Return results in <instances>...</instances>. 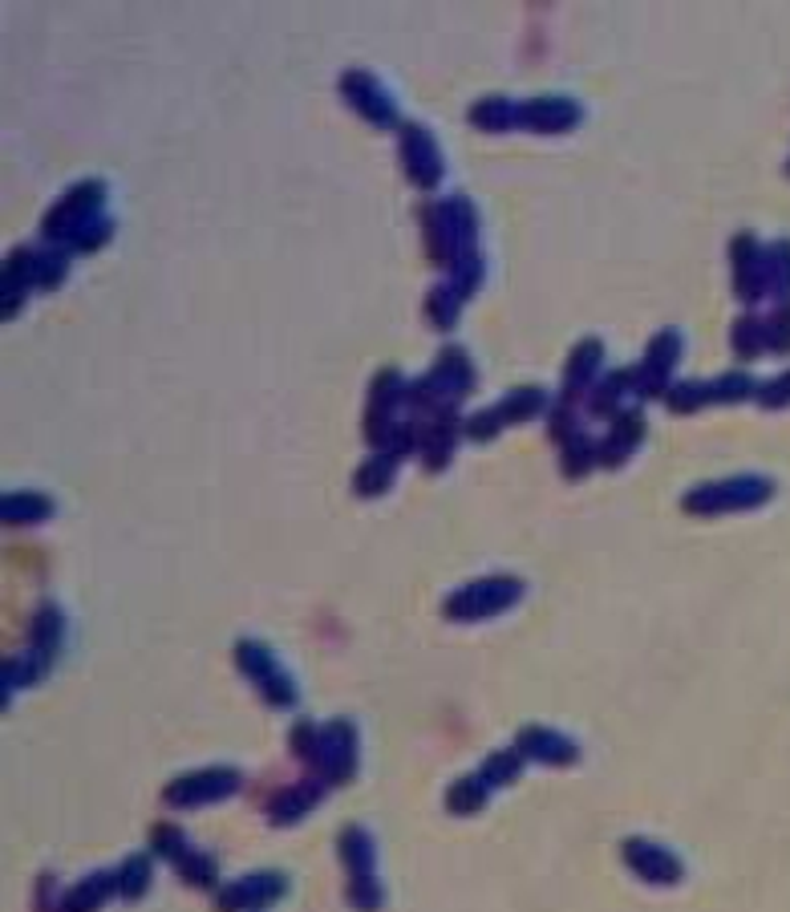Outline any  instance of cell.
I'll return each instance as SVG.
<instances>
[{"mask_svg":"<svg viewBox=\"0 0 790 912\" xmlns=\"http://www.w3.org/2000/svg\"><path fill=\"white\" fill-rule=\"evenodd\" d=\"M775 495V483L763 479V475H734V479H722V483H706L694 487L685 495V511L694 515H718V511H751L758 503Z\"/></svg>","mask_w":790,"mask_h":912,"instance_id":"obj_1","label":"cell"},{"mask_svg":"<svg viewBox=\"0 0 790 912\" xmlns=\"http://www.w3.org/2000/svg\"><path fill=\"white\" fill-rule=\"evenodd\" d=\"M523 596V580L515 577H486V580H474V584H467V589H458L450 601H446V617L450 620H486V617H499L503 608H511V604Z\"/></svg>","mask_w":790,"mask_h":912,"instance_id":"obj_2","label":"cell"},{"mask_svg":"<svg viewBox=\"0 0 790 912\" xmlns=\"http://www.w3.org/2000/svg\"><path fill=\"white\" fill-rule=\"evenodd\" d=\"M102 203H106V183H102V179H85V183H78V187L69 191L66 200H57L54 212L45 215L41 231H45L49 240L69 243L85 224H94L98 215H102Z\"/></svg>","mask_w":790,"mask_h":912,"instance_id":"obj_3","label":"cell"},{"mask_svg":"<svg viewBox=\"0 0 790 912\" xmlns=\"http://www.w3.org/2000/svg\"><path fill=\"white\" fill-rule=\"evenodd\" d=\"M236 661H240V670L252 677V685L264 694V702L268 706H276V710H284V706H293L296 702V689H293V677L276 665V653H272L264 641H240L236 645Z\"/></svg>","mask_w":790,"mask_h":912,"instance_id":"obj_4","label":"cell"},{"mask_svg":"<svg viewBox=\"0 0 790 912\" xmlns=\"http://www.w3.org/2000/svg\"><path fill=\"white\" fill-rule=\"evenodd\" d=\"M677 357H682V337L673 333V329H661V333L649 341L644 362L629 374L632 389H637L641 398H661V394H669V374H673V365H677Z\"/></svg>","mask_w":790,"mask_h":912,"instance_id":"obj_5","label":"cell"},{"mask_svg":"<svg viewBox=\"0 0 790 912\" xmlns=\"http://www.w3.org/2000/svg\"><path fill=\"white\" fill-rule=\"evenodd\" d=\"M236 791H240V771H231V766H207V771L174 778L171 787H167V803L171 807L215 803V799H228Z\"/></svg>","mask_w":790,"mask_h":912,"instance_id":"obj_6","label":"cell"},{"mask_svg":"<svg viewBox=\"0 0 790 912\" xmlns=\"http://www.w3.org/2000/svg\"><path fill=\"white\" fill-rule=\"evenodd\" d=\"M402 162H405V175H410V183L422 191H434L438 183H443V150H438V142H434V135H430L426 126H405L402 130Z\"/></svg>","mask_w":790,"mask_h":912,"instance_id":"obj_7","label":"cell"},{"mask_svg":"<svg viewBox=\"0 0 790 912\" xmlns=\"http://www.w3.org/2000/svg\"><path fill=\"white\" fill-rule=\"evenodd\" d=\"M341 94H345V102L357 114H362L369 126H398V106H393V98L377 86L374 73H365V69H348L345 78H341Z\"/></svg>","mask_w":790,"mask_h":912,"instance_id":"obj_8","label":"cell"},{"mask_svg":"<svg viewBox=\"0 0 790 912\" xmlns=\"http://www.w3.org/2000/svg\"><path fill=\"white\" fill-rule=\"evenodd\" d=\"M398 402H405V381L398 369H381L374 377V398H369V410H365V438L374 446H386L389 430L398 426L393 422V410Z\"/></svg>","mask_w":790,"mask_h":912,"instance_id":"obj_9","label":"cell"},{"mask_svg":"<svg viewBox=\"0 0 790 912\" xmlns=\"http://www.w3.org/2000/svg\"><path fill=\"white\" fill-rule=\"evenodd\" d=\"M284 897V876L276 873H260V876H243L236 885H228L219 897H215V909L219 912H260L276 904Z\"/></svg>","mask_w":790,"mask_h":912,"instance_id":"obj_10","label":"cell"},{"mask_svg":"<svg viewBox=\"0 0 790 912\" xmlns=\"http://www.w3.org/2000/svg\"><path fill=\"white\" fill-rule=\"evenodd\" d=\"M584 118L576 98H563V94H548V98H531L519 106V126L536 130V135H560L568 126H576Z\"/></svg>","mask_w":790,"mask_h":912,"instance_id":"obj_11","label":"cell"},{"mask_svg":"<svg viewBox=\"0 0 790 912\" xmlns=\"http://www.w3.org/2000/svg\"><path fill=\"white\" fill-rule=\"evenodd\" d=\"M730 255H734V293L754 305L766 296V252L758 248L751 231H742L734 243H730Z\"/></svg>","mask_w":790,"mask_h":912,"instance_id":"obj_12","label":"cell"},{"mask_svg":"<svg viewBox=\"0 0 790 912\" xmlns=\"http://www.w3.org/2000/svg\"><path fill=\"white\" fill-rule=\"evenodd\" d=\"M625 859H629V868L641 880H649V885H677L682 880V859L673 856L669 847L653 844V840H629L625 844Z\"/></svg>","mask_w":790,"mask_h":912,"instance_id":"obj_13","label":"cell"},{"mask_svg":"<svg viewBox=\"0 0 790 912\" xmlns=\"http://www.w3.org/2000/svg\"><path fill=\"white\" fill-rule=\"evenodd\" d=\"M317 766H321V775L329 778V783H345V778L357 771V734H353V726L333 722L324 730V746H321Z\"/></svg>","mask_w":790,"mask_h":912,"instance_id":"obj_14","label":"cell"},{"mask_svg":"<svg viewBox=\"0 0 790 912\" xmlns=\"http://www.w3.org/2000/svg\"><path fill=\"white\" fill-rule=\"evenodd\" d=\"M515 751L523 754V759H536V763H548V766H568L576 763V742H568L563 734H556V730H543V726H527L519 734V742H515Z\"/></svg>","mask_w":790,"mask_h":912,"instance_id":"obj_15","label":"cell"},{"mask_svg":"<svg viewBox=\"0 0 790 912\" xmlns=\"http://www.w3.org/2000/svg\"><path fill=\"white\" fill-rule=\"evenodd\" d=\"M600 362H604L600 341H596V337L580 341L576 350H572V357H568V369H563V402H576L580 394L588 389L592 377L600 374Z\"/></svg>","mask_w":790,"mask_h":912,"instance_id":"obj_16","label":"cell"},{"mask_svg":"<svg viewBox=\"0 0 790 912\" xmlns=\"http://www.w3.org/2000/svg\"><path fill=\"white\" fill-rule=\"evenodd\" d=\"M641 438H644V414L641 410H625V414H617V422L608 426V438L600 443V467H620Z\"/></svg>","mask_w":790,"mask_h":912,"instance_id":"obj_17","label":"cell"},{"mask_svg":"<svg viewBox=\"0 0 790 912\" xmlns=\"http://www.w3.org/2000/svg\"><path fill=\"white\" fill-rule=\"evenodd\" d=\"M434 381L443 386V394L450 398V406L462 402V398H467V389L474 386V365H470L467 350L450 345V350L438 353V365H434Z\"/></svg>","mask_w":790,"mask_h":912,"instance_id":"obj_18","label":"cell"},{"mask_svg":"<svg viewBox=\"0 0 790 912\" xmlns=\"http://www.w3.org/2000/svg\"><path fill=\"white\" fill-rule=\"evenodd\" d=\"M455 443H458L455 414H450V410L434 414V422L426 426V443H422V458H426V467L443 470L446 463H450V455H455Z\"/></svg>","mask_w":790,"mask_h":912,"instance_id":"obj_19","label":"cell"},{"mask_svg":"<svg viewBox=\"0 0 790 912\" xmlns=\"http://www.w3.org/2000/svg\"><path fill=\"white\" fill-rule=\"evenodd\" d=\"M37 264H41V252H33V248H16L9 255V264H4V296H9L4 309L9 312H13L16 296H25L28 284H37Z\"/></svg>","mask_w":790,"mask_h":912,"instance_id":"obj_20","label":"cell"},{"mask_svg":"<svg viewBox=\"0 0 790 912\" xmlns=\"http://www.w3.org/2000/svg\"><path fill=\"white\" fill-rule=\"evenodd\" d=\"M495 410H499V418H503V426H515V422H527V418L543 414V410H548V394L539 386H519V389H511Z\"/></svg>","mask_w":790,"mask_h":912,"instance_id":"obj_21","label":"cell"},{"mask_svg":"<svg viewBox=\"0 0 790 912\" xmlns=\"http://www.w3.org/2000/svg\"><path fill=\"white\" fill-rule=\"evenodd\" d=\"M470 122H474L479 130H486V135H499V130L519 126V106H515L511 98H482V102L470 106Z\"/></svg>","mask_w":790,"mask_h":912,"instance_id":"obj_22","label":"cell"},{"mask_svg":"<svg viewBox=\"0 0 790 912\" xmlns=\"http://www.w3.org/2000/svg\"><path fill=\"white\" fill-rule=\"evenodd\" d=\"M341 859H345V868L353 880L374 876V840H369L365 828H345V832H341Z\"/></svg>","mask_w":790,"mask_h":912,"instance_id":"obj_23","label":"cell"},{"mask_svg":"<svg viewBox=\"0 0 790 912\" xmlns=\"http://www.w3.org/2000/svg\"><path fill=\"white\" fill-rule=\"evenodd\" d=\"M114 892H118L114 876H110V873H94L90 880H81V885L69 892L66 909H61V912H98L110 897H114Z\"/></svg>","mask_w":790,"mask_h":912,"instance_id":"obj_24","label":"cell"},{"mask_svg":"<svg viewBox=\"0 0 790 912\" xmlns=\"http://www.w3.org/2000/svg\"><path fill=\"white\" fill-rule=\"evenodd\" d=\"M312 803H321V787L317 783H296L272 803V823H296V819L309 816Z\"/></svg>","mask_w":790,"mask_h":912,"instance_id":"obj_25","label":"cell"},{"mask_svg":"<svg viewBox=\"0 0 790 912\" xmlns=\"http://www.w3.org/2000/svg\"><path fill=\"white\" fill-rule=\"evenodd\" d=\"M54 515V503L37 491H9L4 495V524H41Z\"/></svg>","mask_w":790,"mask_h":912,"instance_id":"obj_26","label":"cell"},{"mask_svg":"<svg viewBox=\"0 0 790 912\" xmlns=\"http://www.w3.org/2000/svg\"><path fill=\"white\" fill-rule=\"evenodd\" d=\"M766 293H775L778 305H790V240L766 248Z\"/></svg>","mask_w":790,"mask_h":912,"instance_id":"obj_27","label":"cell"},{"mask_svg":"<svg viewBox=\"0 0 790 912\" xmlns=\"http://www.w3.org/2000/svg\"><path fill=\"white\" fill-rule=\"evenodd\" d=\"M398 463H402V458H393L389 451H381V455L369 458V463L357 470V495H381V491L393 483V470H398Z\"/></svg>","mask_w":790,"mask_h":912,"instance_id":"obj_28","label":"cell"},{"mask_svg":"<svg viewBox=\"0 0 790 912\" xmlns=\"http://www.w3.org/2000/svg\"><path fill=\"white\" fill-rule=\"evenodd\" d=\"M596 463H600V446L592 443L588 434H576L572 443H563V475L568 479H584Z\"/></svg>","mask_w":790,"mask_h":912,"instance_id":"obj_29","label":"cell"},{"mask_svg":"<svg viewBox=\"0 0 790 912\" xmlns=\"http://www.w3.org/2000/svg\"><path fill=\"white\" fill-rule=\"evenodd\" d=\"M462 305H467V300H462V296H458L450 284H438V288L430 293V300H426V317L446 333V329H455V324H458V312H462Z\"/></svg>","mask_w":790,"mask_h":912,"instance_id":"obj_30","label":"cell"},{"mask_svg":"<svg viewBox=\"0 0 790 912\" xmlns=\"http://www.w3.org/2000/svg\"><path fill=\"white\" fill-rule=\"evenodd\" d=\"M632 389V377L629 374H608L604 381H596V394H592V402H588V410L596 418H608V414H617V406H620V398Z\"/></svg>","mask_w":790,"mask_h":912,"instance_id":"obj_31","label":"cell"},{"mask_svg":"<svg viewBox=\"0 0 790 912\" xmlns=\"http://www.w3.org/2000/svg\"><path fill=\"white\" fill-rule=\"evenodd\" d=\"M730 345H734V353L742 362L758 357V353L766 350V321H758V317H742V321L734 324V333H730Z\"/></svg>","mask_w":790,"mask_h":912,"instance_id":"obj_32","label":"cell"},{"mask_svg":"<svg viewBox=\"0 0 790 912\" xmlns=\"http://www.w3.org/2000/svg\"><path fill=\"white\" fill-rule=\"evenodd\" d=\"M751 394H758V386H754V377L742 374V369H730V374L713 377L710 381V402H746Z\"/></svg>","mask_w":790,"mask_h":912,"instance_id":"obj_33","label":"cell"},{"mask_svg":"<svg viewBox=\"0 0 790 912\" xmlns=\"http://www.w3.org/2000/svg\"><path fill=\"white\" fill-rule=\"evenodd\" d=\"M486 778L482 775H467V778H458L455 787H450V795H446V803L455 807L458 816H467V811H479L482 803H486Z\"/></svg>","mask_w":790,"mask_h":912,"instance_id":"obj_34","label":"cell"},{"mask_svg":"<svg viewBox=\"0 0 790 912\" xmlns=\"http://www.w3.org/2000/svg\"><path fill=\"white\" fill-rule=\"evenodd\" d=\"M114 885H118V892L126 900H138L142 892H147V885H150V864L142 856L122 859V868L114 873Z\"/></svg>","mask_w":790,"mask_h":912,"instance_id":"obj_35","label":"cell"},{"mask_svg":"<svg viewBox=\"0 0 790 912\" xmlns=\"http://www.w3.org/2000/svg\"><path fill=\"white\" fill-rule=\"evenodd\" d=\"M57 641H61V613L45 604L37 617H33V649L45 653V658H54Z\"/></svg>","mask_w":790,"mask_h":912,"instance_id":"obj_36","label":"cell"},{"mask_svg":"<svg viewBox=\"0 0 790 912\" xmlns=\"http://www.w3.org/2000/svg\"><path fill=\"white\" fill-rule=\"evenodd\" d=\"M665 402H669V410H677V414H694V410H701V406L710 402V381H682V386H669Z\"/></svg>","mask_w":790,"mask_h":912,"instance_id":"obj_37","label":"cell"},{"mask_svg":"<svg viewBox=\"0 0 790 912\" xmlns=\"http://www.w3.org/2000/svg\"><path fill=\"white\" fill-rule=\"evenodd\" d=\"M523 771V754L519 751H499L486 759V766H482L479 775L486 778V787H503V783H511V778Z\"/></svg>","mask_w":790,"mask_h":912,"instance_id":"obj_38","label":"cell"},{"mask_svg":"<svg viewBox=\"0 0 790 912\" xmlns=\"http://www.w3.org/2000/svg\"><path fill=\"white\" fill-rule=\"evenodd\" d=\"M110 240H114V219L98 215L94 224H85V228H81L78 236L69 240V248H73V252H98V248H102V243H110Z\"/></svg>","mask_w":790,"mask_h":912,"instance_id":"obj_39","label":"cell"},{"mask_svg":"<svg viewBox=\"0 0 790 912\" xmlns=\"http://www.w3.org/2000/svg\"><path fill=\"white\" fill-rule=\"evenodd\" d=\"M174 864H179V873L187 876L191 885L207 888L215 880V859L211 856H199V852H191V847L179 859H174Z\"/></svg>","mask_w":790,"mask_h":912,"instance_id":"obj_40","label":"cell"},{"mask_svg":"<svg viewBox=\"0 0 790 912\" xmlns=\"http://www.w3.org/2000/svg\"><path fill=\"white\" fill-rule=\"evenodd\" d=\"M69 272V252L66 248H57V252H41V264H37V284L41 288H57V284L66 281Z\"/></svg>","mask_w":790,"mask_h":912,"instance_id":"obj_41","label":"cell"},{"mask_svg":"<svg viewBox=\"0 0 790 912\" xmlns=\"http://www.w3.org/2000/svg\"><path fill=\"white\" fill-rule=\"evenodd\" d=\"M766 350L790 353V305H778L766 321Z\"/></svg>","mask_w":790,"mask_h":912,"instance_id":"obj_42","label":"cell"},{"mask_svg":"<svg viewBox=\"0 0 790 912\" xmlns=\"http://www.w3.org/2000/svg\"><path fill=\"white\" fill-rule=\"evenodd\" d=\"M499 430H503V418H499V410L491 406V410H479V414L467 418V434L474 438V443H491Z\"/></svg>","mask_w":790,"mask_h":912,"instance_id":"obj_43","label":"cell"},{"mask_svg":"<svg viewBox=\"0 0 790 912\" xmlns=\"http://www.w3.org/2000/svg\"><path fill=\"white\" fill-rule=\"evenodd\" d=\"M348 900L362 912H374L381 904V888L374 885V876H362V880H348Z\"/></svg>","mask_w":790,"mask_h":912,"instance_id":"obj_44","label":"cell"},{"mask_svg":"<svg viewBox=\"0 0 790 912\" xmlns=\"http://www.w3.org/2000/svg\"><path fill=\"white\" fill-rule=\"evenodd\" d=\"M758 402H763L766 410L790 406V369H787L782 377H775V381H766V386H758Z\"/></svg>","mask_w":790,"mask_h":912,"instance_id":"obj_45","label":"cell"},{"mask_svg":"<svg viewBox=\"0 0 790 912\" xmlns=\"http://www.w3.org/2000/svg\"><path fill=\"white\" fill-rule=\"evenodd\" d=\"M154 852H159V856L179 859L183 852H187V844H183V835H179V832H171V828H159V832H154Z\"/></svg>","mask_w":790,"mask_h":912,"instance_id":"obj_46","label":"cell"},{"mask_svg":"<svg viewBox=\"0 0 790 912\" xmlns=\"http://www.w3.org/2000/svg\"><path fill=\"white\" fill-rule=\"evenodd\" d=\"M787 171H790V162H787Z\"/></svg>","mask_w":790,"mask_h":912,"instance_id":"obj_47","label":"cell"}]
</instances>
